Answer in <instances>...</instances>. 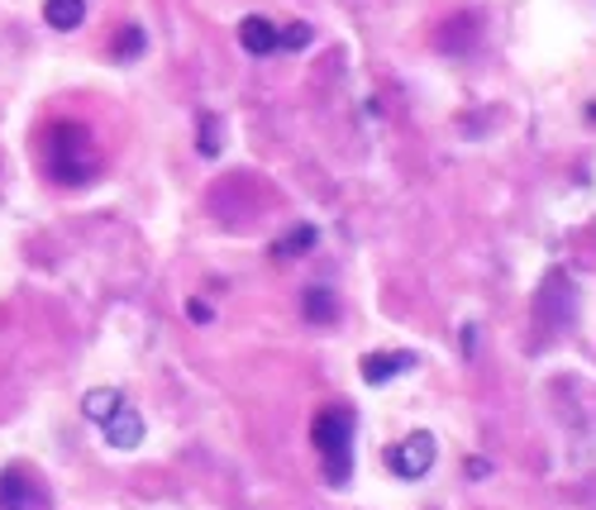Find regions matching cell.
Wrapping results in <instances>:
<instances>
[{"label": "cell", "instance_id": "cell-2", "mask_svg": "<svg viewBox=\"0 0 596 510\" xmlns=\"http://www.w3.org/2000/svg\"><path fill=\"white\" fill-rule=\"evenodd\" d=\"M315 448L325 454V477L329 482H348V448H354V411L348 405H329V411H319L315 415Z\"/></svg>", "mask_w": 596, "mask_h": 510}, {"label": "cell", "instance_id": "cell-12", "mask_svg": "<svg viewBox=\"0 0 596 510\" xmlns=\"http://www.w3.org/2000/svg\"><path fill=\"white\" fill-rule=\"evenodd\" d=\"M278 48H311V24H286V29H278Z\"/></svg>", "mask_w": 596, "mask_h": 510}, {"label": "cell", "instance_id": "cell-7", "mask_svg": "<svg viewBox=\"0 0 596 510\" xmlns=\"http://www.w3.org/2000/svg\"><path fill=\"white\" fill-rule=\"evenodd\" d=\"M405 368H415V358H411V354H368V358H362V377H368L372 387L391 382V377L405 372Z\"/></svg>", "mask_w": 596, "mask_h": 510}, {"label": "cell", "instance_id": "cell-3", "mask_svg": "<svg viewBox=\"0 0 596 510\" xmlns=\"http://www.w3.org/2000/svg\"><path fill=\"white\" fill-rule=\"evenodd\" d=\"M387 468L397 473V477H425L434 468V434H411V440H401V444H391L387 448Z\"/></svg>", "mask_w": 596, "mask_h": 510}, {"label": "cell", "instance_id": "cell-4", "mask_svg": "<svg viewBox=\"0 0 596 510\" xmlns=\"http://www.w3.org/2000/svg\"><path fill=\"white\" fill-rule=\"evenodd\" d=\"M48 506V497H43V487H39V477L29 473V468H6L0 473V510H43Z\"/></svg>", "mask_w": 596, "mask_h": 510}, {"label": "cell", "instance_id": "cell-9", "mask_svg": "<svg viewBox=\"0 0 596 510\" xmlns=\"http://www.w3.org/2000/svg\"><path fill=\"white\" fill-rule=\"evenodd\" d=\"M43 20H48V29H77L86 20V0H43Z\"/></svg>", "mask_w": 596, "mask_h": 510}, {"label": "cell", "instance_id": "cell-14", "mask_svg": "<svg viewBox=\"0 0 596 510\" xmlns=\"http://www.w3.org/2000/svg\"><path fill=\"white\" fill-rule=\"evenodd\" d=\"M592 120H596V106H592Z\"/></svg>", "mask_w": 596, "mask_h": 510}, {"label": "cell", "instance_id": "cell-6", "mask_svg": "<svg viewBox=\"0 0 596 510\" xmlns=\"http://www.w3.org/2000/svg\"><path fill=\"white\" fill-rule=\"evenodd\" d=\"M239 43H243V48H249L253 57L278 53V24L263 20V14H249V20L239 24Z\"/></svg>", "mask_w": 596, "mask_h": 510}, {"label": "cell", "instance_id": "cell-8", "mask_svg": "<svg viewBox=\"0 0 596 510\" xmlns=\"http://www.w3.org/2000/svg\"><path fill=\"white\" fill-rule=\"evenodd\" d=\"M120 405H124V397L115 387H96V391H86L82 397V411H86V420H96V425H106Z\"/></svg>", "mask_w": 596, "mask_h": 510}, {"label": "cell", "instance_id": "cell-5", "mask_svg": "<svg viewBox=\"0 0 596 510\" xmlns=\"http://www.w3.org/2000/svg\"><path fill=\"white\" fill-rule=\"evenodd\" d=\"M100 430H106V444H110V448H120V454H129V448H139V444H143V415H139V411H129V405H120V411H115Z\"/></svg>", "mask_w": 596, "mask_h": 510}, {"label": "cell", "instance_id": "cell-11", "mask_svg": "<svg viewBox=\"0 0 596 510\" xmlns=\"http://www.w3.org/2000/svg\"><path fill=\"white\" fill-rule=\"evenodd\" d=\"M143 43H149V39H143V29H120V39H115V57H124V63H129V57L143 53Z\"/></svg>", "mask_w": 596, "mask_h": 510}, {"label": "cell", "instance_id": "cell-13", "mask_svg": "<svg viewBox=\"0 0 596 510\" xmlns=\"http://www.w3.org/2000/svg\"><path fill=\"white\" fill-rule=\"evenodd\" d=\"M201 153H215V120H210V115H206V120H201Z\"/></svg>", "mask_w": 596, "mask_h": 510}, {"label": "cell", "instance_id": "cell-10", "mask_svg": "<svg viewBox=\"0 0 596 510\" xmlns=\"http://www.w3.org/2000/svg\"><path fill=\"white\" fill-rule=\"evenodd\" d=\"M301 311L311 315V319H319V325H325V319H334V296L329 291H305V301H301Z\"/></svg>", "mask_w": 596, "mask_h": 510}, {"label": "cell", "instance_id": "cell-1", "mask_svg": "<svg viewBox=\"0 0 596 510\" xmlns=\"http://www.w3.org/2000/svg\"><path fill=\"white\" fill-rule=\"evenodd\" d=\"M96 163H100V158H96V149H91V139H86L82 124H53V134H48V172L57 182H67V186L91 182Z\"/></svg>", "mask_w": 596, "mask_h": 510}]
</instances>
